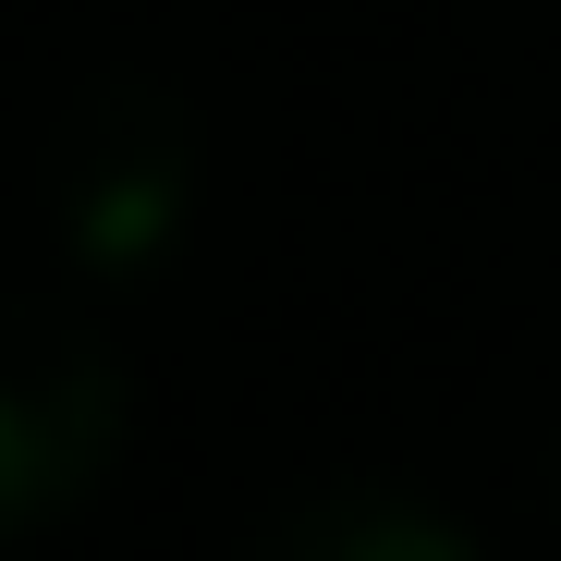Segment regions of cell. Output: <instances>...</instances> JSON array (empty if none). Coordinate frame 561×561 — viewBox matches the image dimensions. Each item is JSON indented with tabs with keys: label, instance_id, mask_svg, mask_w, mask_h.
I'll use <instances>...</instances> for the list:
<instances>
[{
	"label": "cell",
	"instance_id": "obj_3",
	"mask_svg": "<svg viewBox=\"0 0 561 561\" xmlns=\"http://www.w3.org/2000/svg\"><path fill=\"white\" fill-rule=\"evenodd\" d=\"M244 561H477V537H463L439 501L415 489H379V477H342V489H306L280 501L256 525Z\"/></svg>",
	"mask_w": 561,
	"mask_h": 561
},
{
	"label": "cell",
	"instance_id": "obj_2",
	"mask_svg": "<svg viewBox=\"0 0 561 561\" xmlns=\"http://www.w3.org/2000/svg\"><path fill=\"white\" fill-rule=\"evenodd\" d=\"M135 439V366L111 330L0 294V537H37L111 489Z\"/></svg>",
	"mask_w": 561,
	"mask_h": 561
},
{
	"label": "cell",
	"instance_id": "obj_4",
	"mask_svg": "<svg viewBox=\"0 0 561 561\" xmlns=\"http://www.w3.org/2000/svg\"><path fill=\"white\" fill-rule=\"evenodd\" d=\"M549 501H561V427H549Z\"/></svg>",
	"mask_w": 561,
	"mask_h": 561
},
{
	"label": "cell",
	"instance_id": "obj_1",
	"mask_svg": "<svg viewBox=\"0 0 561 561\" xmlns=\"http://www.w3.org/2000/svg\"><path fill=\"white\" fill-rule=\"evenodd\" d=\"M196 196H208V147H196V111L171 85L99 73L49 123V220H61V256L85 280H147L183 244Z\"/></svg>",
	"mask_w": 561,
	"mask_h": 561
}]
</instances>
